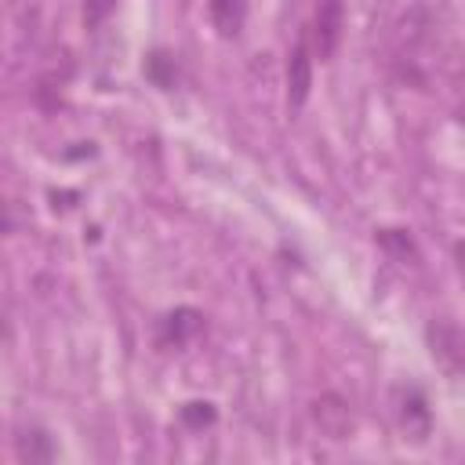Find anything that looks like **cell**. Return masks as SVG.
Here are the masks:
<instances>
[{
    "label": "cell",
    "instance_id": "3",
    "mask_svg": "<svg viewBox=\"0 0 465 465\" xmlns=\"http://www.w3.org/2000/svg\"><path fill=\"white\" fill-rule=\"evenodd\" d=\"M309 87H312V47L302 36L287 54V105L302 109L309 98Z\"/></svg>",
    "mask_w": 465,
    "mask_h": 465
},
{
    "label": "cell",
    "instance_id": "1",
    "mask_svg": "<svg viewBox=\"0 0 465 465\" xmlns=\"http://www.w3.org/2000/svg\"><path fill=\"white\" fill-rule=\"evenodd\" d=\"M341 29H345V4L341 0H316L312 11V29H309V47L320 62L334 58L338 44H341Z\"/></svg>",
    "mask_w": 465,
    "mask_h": 465
},
{
    "label": "cell",
    "instance_id": "8",
    "mask_svg": "<svg viewBox=\"0 0 465 465\" xmlns=\"http://www.w3.org/2000/svg\"><path fill=\"white\" fill-rule=\"evenodd\" d=\"M196 331H200V312H196V309H174V312L163 320V338L174 341V345H185Z\"/></svg>",
    "mask_w": 465,
    "mask_h": 465
},
{
    "label": "cell",
    "instance_id": "4",
    "mask_svg": "<svg viewBox=\"0 0 465 465\" xmlns=\"http://www.w3.org/2000/svg\"><path fill=\"white\" fill-rule=\"evenodd\" d=\"M400 425H403V432H407L414 443H421V440L429 436L432 414H429L425 396H421L418 389H403V392H400Z\"/></svg>",
    "mask_w": 465,
    "mask_h": 465
},
{
    "label": "cell",
    "instance_id": "5",
    "mask_svg": "<svg viewBox=\"0 0 465 465\" xmlns=\"http://www.w3.org/2000/svg\"><path fill=\"white\" fill-rule=\"evenodd\" d=\"M312 418H316V425H320L331 440H345L349 429H352V414H349L345 400H338V396L316 400V403H312Z\"/></svg>",
    "mask_w": 465,
    "mask_h": 465
},
{
    "label": "cell",
    "instance_id": "10",
    "mask_svg": "<svg viewBox=\"0 0 465 465\" xmlns=\"http://www.w3.org/2000/svg\"><path fill=\"white\" fill-rule=\"evenodd\" d=\"M182 421L185 425H207V421H214V407L211 403H185L182 407Z\"/></svg>",
    "mask_w": 465,
    "mask_h": 465
},
{
    "label": "cell",
    "instance_id": "2",
    "mask_svg": "<svg viewBox=\"0 0 465 465\" xmlns=\"http://www.w3.org/2000/svg\"><path fill=\"white\" fill-rule=\"evenodd\" d=\"M425 338H429V352H432V360L443 374H461L465 371V334L450 320H432Z\"/></svg>",
    "mask_w": 465,
    "mask_h": 465
},
{
    "label": "cell",
    "instance_id": "9",
    "mask_svg": "<svg viewBox=\"0 0 465 465\" xmlns=\"http://www.w3.org/2000/svg\"><path fill=\"white\" fill-rule=\"evenodd\" d=\"M113 7H116V0H84V22H87V29H98L113 15Z\"/></svg>",
    "mask_w": 465,
    "mask_h": 465
},
{
    "label": "cell",
    "instance_id": "6",
    "mask_svg": "<svg viewBox=\"0 0 465 465\" xmlns=\"http://www.w3.org/2000/svg\"><path fill=\"white\" fill-rule=\"evenodd\" d=\"M207 15H211V25L218 29V36L222 40H232L243 29L247 0H207Z\"/></svg>",
    "mask_w": 465,
    "mask_h": 465
},
{
    "label": "cell",
    "instance_id": "11",
    "mask_svg": "<svg viewBox=\"0 0 465 465\" xmlns=\"http://www.w3.org/2000/svg\"><path fill=\"white\" fill-rule=\"evenodd\" d=\"M149 73H153V80H156L160 87H167V84H171V73H167V54H153V58H149Z\"/></svg>",
    "mask_w": 465,
    "mask_h": 465
},
{
    "label": "cell",
    "instance_id": "7",
    "mask_svg": "<svg viewBox=\"0 0 465 465\" xmlns=\"http://www.w3.org/2000/svg\"><path fill=\"white\" fill-rule=\"evenodd\" d=\"M15 450H18V458L29 461V465H44V461H54V458H58V447L51 443V436H47L44 429H22V432L15 436Z\"/></svg>",
    "mask_w": 465,
    "mask_h": 465
}]
</instances>
